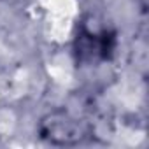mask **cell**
<instances>
[{"label": "cell", "mask_w": 149, "mask_h": 149, "mask_svg": "<svg viewBox=\"0 0 149 149\" xmlns=\"http://www.w3.org/2000/svg\"><path fill=\"white\" fill-rule=\"evenodd\" d=\"M39 133L40 139L53 146H77L90 137V126L65 111H54L42 118Z\"/></svg>", "instance_id": "obj_1"}]
</instances>
